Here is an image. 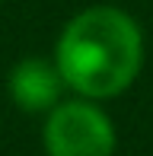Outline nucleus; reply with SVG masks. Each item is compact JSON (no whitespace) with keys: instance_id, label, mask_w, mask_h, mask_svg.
Listing matches in <instances>:
<instances>
[{"instance_id":"1","label":"nucleus","mask_w":153,"mask_h":156,"mask_svg":"<svg viewBox=\"0 0 153 156\" xmlns=\"http://www.w3.org/2000/svg\"><path fill=\"white\" fill-rule=\"evenodd\" d=\"M61 80L76 96L105 102L134 86L144 67V32L128 10L96 3L67 19L54 45Z\"/></svg>"},{"instance_id":"2","label":"nucleus","mask_w":153,"mask_h":156,"mask_svg":"<svg viewBox=\"0 0 153 156\" xmlns=\"http://www.w3.org/2000/svg\"><path fill=\"white\" fill-rule=\"evenodd\" d=\"M45 156H115L118 134L112 118L93 99H61L41 124Z\"/></svg>"},{"instance_id":"3","label":"nucleus","mask_w":153,"mask_h":156,"mask_svg":"<svg viewBox=\"0 0 153 156\" xmlns=\"http://www.w3.org/2000/svg\"><path fill=\"white\" fill-rule=\"evenodd\" d=\"M64 80L54 58H23L6 76V93L13 105L26 115H48L64 96Z\"/></svg>"}]
</instances>
